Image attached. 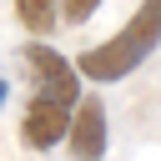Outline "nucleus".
I'll list each match as a JSON object with an SVG mask.
<instances>
[{
	"mask_svg": "<svg viewBox=\"0 0 161 161\" xmlns=\"http://www.w3.org/2000/svg\"><path fill=\"white\" fill-rule=\"evenodd\" d=\"M20 60H25L30 80H35V96H30L25 121H20V141L30 151H50L70 131V116H75V101H80V70L55 45H45L40 35L20 50Z\"/></svg>",
	"mask_w": 161,
	"mask_h": 161,
	"instance_id": "nucleus-1",
	"label": "nucleus"
},
{
	"mask_svg": "<svg viewBox=\"0 0 161 161\" xmlns=\"http://www.w3.org/2000/svg\"><path fill=\"white\" fill-rule=\"evenodd\" d=\"M156 45H161V0H141L136 15H131L111 40L91 45V50L75 60V70H80L86 80H96V86H111V80H126L136 65H146V60L156 55Z\"/></svg>",
	"mask_w": 161,
	"mask_h": 161,
	"instance_id": "nucleus-2",
	"label": "nucleus"
},
{
	"mask_svg": "<svg viewBox=\"0 0 161 161\" xmlns=\"http://www.w3.org/2000/svg\"><path fill=\"white\" fill-rule=\"evenodd\" d=\"M65 141H70V156L75 161H101L106 156V106H101V96H80L75 101V116H70Z\"/></svg>",
	"mask_w": 161,
	"mask_h": 161,
	"instance_id": "nucleus-3",
	"label": "nucleus"
},
{
	"mask_svg": "<svg viewBox=\"0 0 161 161\" xmlns=\"http://www.w3.org/2000/svg\"><path fill=\"white\" fill-rule=\"evenodd\" d=\"M60 0H15V15H20V25L30 30V35H50L55 30V20H60V10H55Z\"/></svg>",
	"mask_w": 161,
	"mask_h": 161,
	"instance_id": "nucleus-4",
	"label": "nucleus"
},
{
	"mask_svg": "<svg viewBox=\"0 0 161 161\" xmlns=\"http://www.w3.org/2000/svg\"><path fill=\"white\" fill-rule=\"evenodd\" d=\"M96 10H101V0H60V20H70V25L91 20Z\"/></svg>",
	"mask_w": 161,
	"mask_h": 161,
	"instance_id": "nucleus-5",
	"label": "nucleus"
},
{
	"mask_svg": "<svg viewBox=\"0 0 161 161\" xmlns=\"http://www.w3.org/2000/svg\"><path fill=\"white\" fill-rule=\"evenodd\" d=\"M5 101H10V86H5V80H0V111H5Z\"/></svg>",
	"mask_w": 161,
	"mask_h": 161,
	"instance_id": "nucleus-6",
	"label": "nucleus"
}]
</instances>
